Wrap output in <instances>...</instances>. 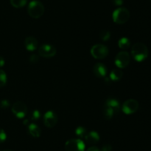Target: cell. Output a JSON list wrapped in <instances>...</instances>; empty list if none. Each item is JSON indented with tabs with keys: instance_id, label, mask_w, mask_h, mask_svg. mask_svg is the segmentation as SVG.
Returning a JSON list of instances; mask_svg holds the SVG:
<instances>
[{
	"instance_id": "cell-23",
	"label": "cell",
	"mask_w": 151,
	"mask_h": 151,
	"mask_svg": "<svg viewBox=\"0 0 151 151\" xmlns=\"http://www.w3.org/2000/svg\"><path fill=\"white\" fill-rule=\"evenodd\" d=\"M6 139H7L6 133L2 129H0V143H3L4 142H5Z\"/></svg>"
},
{
	"instance_id": "cell-3",
	"label": "cell",
	"mask_w": 151,
	"mask_h": 151,
	"mask_svg": "<svg viewBox=\"0 0 151 151\" xmlns=\"http://www.w3.org/2000/svg\"><path fill=\"white\" fill-rule=\"evenodd\" d=\"M27 12L29 16L33 19H38L44 13V6L41 1H32L27 7Z\"/></svg>"
},
{
	"instance_id": "cell-1",
	"label": "cell",
	"mask_w": 151,
	"mask_h": 151,
	"mask_svg": "<svg viewBox=\"0 0 151 151\" xmlns=\"http://www.w3.org/2000/svg\"><path fill=\"white\" fill-rule=\"evenodd\" d=\"M120 110V105L119 102L116 99H106L104 105V116L106 119H111L119 113Z\"/></svg>"
},
{
	"instance_id": "cell-18",
	"label": "cell",
	"mask_w": 151,
	"mask_h": 151,
	"mask_svg": "<svg viewBox=\"0 0 151 151\" xmlns=\"http://www.w3.org/2000/svg\"><path fill=\"white\" fill-rule=\"evenodd\" d=\"M27 0H10V4L16 8H21L26 5Z\"/></svg>"
},
{
	"instance_id": "cell-4",
	"label": "cell",
	"mask_w": 151,
	"mask_h": 151,
	"mask_svg": "<svg viewBox=\"0 0 151 151\" xmlns=\"http://www.w3.org/2000/svg\"><path fill=\"white\" fill-rule=\"evenodd\" d=\"M112 18L115 23L122 25L126 23L130 18V13L128 10L125 7H120L114 11Z\"/></svg>"
},
{
	"instance_id": "cell-30",
	"label": "cell",
	"mask_w": 151,
	"mask_h": 151,
	"mask_svg": "<svg viewBox=\"0 0 151 151\" xmlns=\"http://www.w3.org/2000/svg\"><path fill=\"white\" fill-rule=\"evenodd\" d=\"M3 151H13L12 150H3Z\"/></svg>"
},
{
	"instance_id": "cell-10",
	"label": "cell",
	"mask_w": 151,
	"mask_h": 151,
	"mask_svg": "<svg viewBox=\"0 0 151 151\" xmlns=\"http://www.w3.org/2000/svg\"><path fill=\"white\" fill-rule=\"evenodd\" d=\"M122 109L124 113L128 115L134 113L139 109V102L134 99H128L123 103Z\"/></svg>"
},
{
	"instance_id": "cell-25",
	"label": "cell",
	"mask_w": 151,
	"mask_h": 151,
	"mask_svg": "<svg viewBox=\"0 0 151 151\" xmlns=\"http://www.w3.org/2000/svg\"><path fill=\"white\" fill-rule=\"evenodd\" d=\"M9 105H10V103L7 99H3L0 102V107L2 108V109H6V108L8 107Z\"/></svg>"
},
{
	"instance_id": "cell-13",
	"label": "cell",
	"mask_w": 151,
	"mask_h": 151,
	"mask_svg": "<svg viewBox=\"0 0 151 151\" xmlns=\"http://www.w3.org/2000/svg\"><path fill=\"white\" fill-rule=\"evenodd\" d=\"M38 42L36 38L33 36H28L24 40V46L29 51H33L38 47Z\"/></svg>"
},
{
	"instance_id": "cell-17",
	"label": "cell",
	"mask_w": 151,
	"mask_h": 151,
	"mask_svg": "<svg viewBox=\"0 0 151 151\" xmlns=\"http://www.w3.org/2000/svg\"><path fill=\"white\" fill-rule=\"evenodd\" d=\"M118 46L119 48L122 49V50H126V49L129 48L131 46V41H130L129 38H128L127 37H122L118 41Z\"/></svg>"
},
{
	"instance_id": "cell-6",
	"label": "cell",
	"mask_w": 151,
	"mask_h": 151,
	"mask_svg": "<svg viewBox=\"0 0 151 151\" xmlns=\"http://www.w3.org/2000/svg\"><path fill=\"white\" fill-rule=\"evenodd\" d=\"M85 144L80 139H72L68 140L65 144L66 151H84Z\"/></svg>"
},
{
	"instance_id": "cell-22",
	"label": "cell",
	"mask_w": 151,
	"mask_h": 151,
	"mask_svg": "<svg viewBox=\"0 0 151 151\" xmlns=\"http://www.w3.org/2000/svg\"><path fill=\"white\" fill-rule=\"evenodd\" d=\"M7 83V75L3 70L0 69V87H4Z\"/></svg>"
},
{
	"instance_id": "cell-7",
	"label": "cell",
	"mask_w": 151,
	"mask_h": 151,
	"mask_svg": "<svg viewBox=\"0 0 151 151\" xmlns=\"http://www.w3.org/2000/svg\"><path fill=\"white\" fill-rule=\"evenodd\" d=\"M11 110L15 116L19 118H23L27 114V107L24 102L19 101L13 104Z\"/></svg>"
},
{
	"instance_id": "cell-27",
	"label": "cell",
	"mask_w": 151,
	"mask_h": 151,
	"mask_svg": "<svg viewBox=\"0 0 151 151\" xmlns=\"http://www.w3.org/2000/svg\"><path fill=\"white\" fill-rule=\"evenodd\" d=\"M111 1L115 6H121L123 4V0H111Z\"/></svg>"
},
{
	"instance_id": "cell-9",
	"label": "cell",
	"mask_w": 151,
	"mask_h": 151,
	"mask_svg": "<svg viewBox=\"0 0 151 151\" xmlns=\"http://www.w3.org/2000/svg\"><path fill=\"white\" fill-rule=\"evenodd\" d=\"M57 53V49L54 45L50 44H44L38 48V54L44 58H52Z\"/></svg>"
},
{
	"instance_id": "cell-2",
	"label": "cell",
	"mask_w": 151,
	"mask_h": 151,
	"mask_svg": "<svg viewBox=\"0 0 151 151\" xmlns=\"http://www.w3.org/2000/svg\"><path fill=\"white\" fill-rule=\"evenodd\" d=\"M131 55L137 62H142L148 56V49L143 43H136L131 48Z\"/></svg>"
},
{
	"instance_id": "cell-12",
	"label": "cell",
	"mask_w": 151,
	"mask_h": 151,
	"mask_svg": "<svg viewBox=\"0 0 151 151\" xmlns=\"http://www.w3.org/2000/svg\"><path fill=\"white\" fill-rule=\"evenodd\" d=\"M93 73L94 75L99 78H103L107 73V68L103 63H97L93 67Z\"/></svg>"
},
{
	"instance_id": "cell-14",
	"label": "cell",
	"mask_w": 151,
	"mask_h": 151,
	"mask_svg": "<svg viewBox=\"0 0 151 151\" xmlns=\"http://www.w3.org/2000/svg\"><path fill=\"white\" fill-rule=\"evenodd\" d=\"M84 139L88 144H94L97 143L98 141L100 140V136H99L98 133H97L96 131H90L87 133Z\"/></svg>"
},
{
	"instance_id": "cell-29",
	"label": "cell",
	"mask_w": 151,
	"mask_h": 151,
	"mask_svg": "<svg viewBox=\"0 0 151 151\" xmlns=\"http://www.w3.org/2000/svg\"><path fill=\"white\" fill-rule=\"evenodd\" d=\"M4 63H5V61H4V58L2 56H0V67L4 66Z\"/></svg>"
},
{
	"instance_id": "cell-21",
	"label": "cell",
	"mask_w": 151,
	"mask_h": 151,
	"mask_svg": "<svg viewBox=\"0 0 151 151\" xmlns=\"http://www.w3.org/2000/svg\"><path fill=\"white\" fill-rule=\"evenodd\" d=\"M41 117V113L38 110H34L29 113V119L32 121H37Z\"/></svg>"
},
{
	"instance_id": "cell-5",
	"label": "cell",
	"mask_w": 151,
	"mask_h": 151,
	"mask_svg": "<svg viewBox=\"0 0 151 151\" xmlns=\"http://www.w3.org/2000/svg\"><path fill=\"white\" fill-rule=\"evenodd\" d=\"M91 54L94 59H103L109 55V48L102 44H94L91 48Z\"/></svg>"
},
{
	"instance_id": "cell-28",
	"label": "cell",
	"mask_w": 151,
	"mask_h": 151,
	"mask_svg": "<svg viewBox=\"0 0 151 151\" xmlns=\"http://www.w3.org/2000/svg\"><path fill=\"white\" fill-rule=\"evenodd\" d=\"M86 151H100V150L99 149L98 147H97L93 146V147H90Z\"/></svg>"
},
{
	"instance_id": "cell-20",
	"label": "cell",
	"mask_w": 151,
	"mask_h": 151,
	"mask_svg": "<svg viewBox=\"0 0 151 151\" xmlns=\"http://www.w3.org/2000/svg\"><path fill=\"white\" fill-rule=\"evenodd\" d=\"M111 33L107 30H103L100 33V38L102 41H106L110 38Z\"/></svg>"
},
{
	"instance_id": "cell-16",
	"label": "cell",
	"mask_w": 151,
	"mask_h": 151,
	"mask_svg": "<svg viewBox=\"0 0 151 151\" xmlns=\"http://www.w3.org/2000/svg\"><path fill=\"white\" fill-rule=\"evenodd\" d=\"M123 76V72L119 68L118 69H114L110 73V79L113 81H117L122 78Z\"/></svg>"
},
{
	"instance_id": "cell-26",
	"label": "cell",
	"mask_w": 151,
	"mask_h": 151,
	"mask_svg": "<svg viewBox=\"0 0 151 151\" xmlns=\"http://www.w3.org/2000/svg\"><path fill=\"white\" fill-rule=\"evenodd\" d=\"M111 150H112L111 145L109 144H104L103 146L101 151H111Z\"/></svg>"
},
{
	"instance_id": "cell-15",
	"label": "cell",
	"mask_w": 151,
	"mask_h": 151,
	"mask_svg": "<svg viewBox=\"0 0 151 151\" xmlns=\"http://www.w3.org/2000/svg\"><path fill=\"white\" fill-rule=\"evenodd\" d=\"M27 131L31 136L35 138L40 137L41 134V128L37 124H33V123L27 125Z\"/></svg>"
},
{
	"instance_id": "cell-11",
	"label": "cell",
	"mask_w": 151,
	"mask_h": 151,
	"mask_svg": "<svg viewBox=\"0 0 151 151\" xmlns=\"http://www.w3.org/2000/svg\"><path fill=\"white\" fill-rule=\"evenodd\" d=\"M58 122V115L53 110H49L44 114V123L46 127L49 128L54 127Z\"/></svg>"
},
{
	"instance_id": "cell-24",
	"label": "cell",
	"mask_w": 151,
	"mask_h": 151,
	"mask_svg": "<svg viewBox=\"0 0 151 151\" xmlns=\"http://www.w3.org/2000/svg\"><path fill=\"white\" fill-rule=\"evenodd\" d=\"M39 61V56L36 54H32L29 57V62L32 64H36Z\"/></svg>"
},
{
	"instance_id": "cell-19",
	"label": "cell",
	"mask_w": 151,
	"mask_h": 151,
	"mask_svg": "<svg viewBox=\"0 0 151 151\" xmlns=\"http://www.w3.org/2000/svg\"><path fill=\"white\" fill-rule=\"evenodd\" d=\"M87 133H88V131H87L86 129L83 127H81V126L77 127L76 130H75V134L79 138H84L86 135L87 134Z\"/></svg>"
},
{
	"instance_id": "cell-8",
	"label": "cell",
	"mask_w": 151,
	"mask_h": 151,
	"mask_svg": "<svg viewBox=\"0 0 151 151\" xmlns=\"http://www.w3.org/2000/svg\"><path fill=\"white\" fill-rule=\"evenodd\" d=\"M131 57L130 54L127 51H120L116 54L115 57V65L119 68H125L129 65Z\"/></svg>"
}]
</instances>
